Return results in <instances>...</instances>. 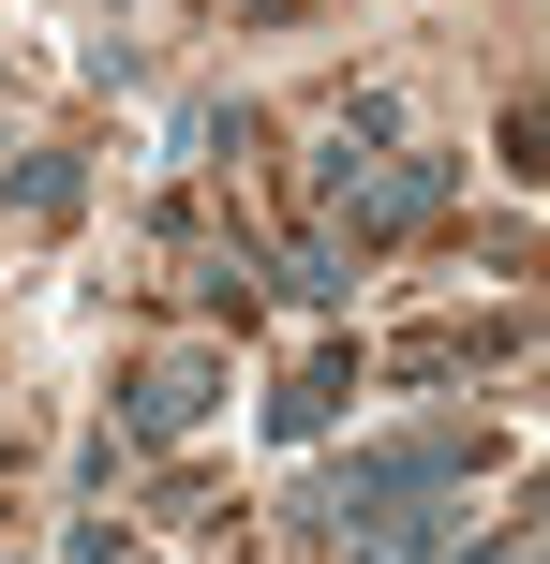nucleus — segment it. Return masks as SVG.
Listing matches in <instances>:
<instances>
[{
  "mask_svg": "<svg viewBox=\"0 0 550 564\" xmlns=\"http://www.w3.org/2000/svg\"><path fill=\"white\" fill-rule=\"evenodd\" d=\"M327 238H402V224H432L446 194H462V164L446 149H387V164H357V149H327Z\"/></svg>",
  "mask_w": 550,
  "mask_h": 564,
  "instance_id": "1",
  "label": "nucleus"
},
{
  "mask_svg": "<svg viewBox=\"0 0 550 564\" xmlns=\"http://www.w3.org/2000/svg\"><path fill=\"white\" fill-rule=\"evenodd\" d=\"M462 476H476V431H417V446H373L357 476H313V490H298V520L327 535V520H357V506H402V490H462Z\"/></svg>",
  "mask_w": 550,
  "mask_h": 564,
  "instance_id": "2",
  "label": "nucleus"
},
{
  "mask_svg": "<svg viewBox=\"0 0 550 564\" xmlns=\"http://www.w3.org/2000/svg\"><path fill=\"white\" fill-rule=\"evenodd\" d=\"M462 520H446V490H402V506H357V520H327V550L343 564H432Z\"/></svg>",
  "mask_w": 550,
  "mask_h": 564,
  "instance_id": "3",
  "label": "nucleus"
},
{
  "mask_svg": "<svg viewBox=\"0 0 550 564\" xmlns=\"http://www.w3.org/2000/svg\"><path fill=\"white\" fill-rule=\"evenodd\" d=\"M208 387H224L208 357H164V371H134V446H179V431L208 416Z\"/></svg>",
  "mask_w": 550,
  "mask_h": 564,
  "instance_id": "4",
  "label": "nucleus"
},
{
  "mask_svg": "<svg viewBox=\"0 0 550 564\" xmlns=\"http://www.w3.org/2000/svg\"><path fill=\"white\" fill-rule=\"evenodd\" d=\"M343 387H357V357H313V371H298L283 401H268V431H283V446H313V431L343 416Z\"/></svg>",
  "mask_w": 550,
  "mask_h": 564,
  "instance_id": "5",
  "label": "nucleus"
},
{
  "mask_svg": "<svg viewBox=\"0 0 550 564\" xmlns=\"http://www.w3.org/2000/svg\"><path fill=\"white\" fill-rule=\"evenodd\" d=\"M75 194H89V178L60 164V149H45V164H15V208H30V224H75Z\"/></svg>",
  "mask_w": 550,
  "mask_h": 564,
  "instance_id": "6",
  "label": "nucleus"
},
{
  "mask_svg": "<svg viewBox=\"0 0 550 564\" xmlns=\"http://www.w3.org/2000/svg\"><path fill=\"white\" fill-rule=\"evenodd\" d=\"M462 564H536V550H521V535H506V550H462Z\"/></svg>",
  "mask_w": 550,
  "mask_h": 564,
  "instance_id": "7",
  "label": "nucleus"
}]
</instances>
